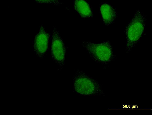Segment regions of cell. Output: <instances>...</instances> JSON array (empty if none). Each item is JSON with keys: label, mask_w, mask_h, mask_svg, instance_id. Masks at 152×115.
I'll return each mask as SVG.
<instances>
[{"label": "cell", "mask_w": 152, "mask_h": 115, "mask_svg": "<svg viewBox=\"0 0 152 115\" xmlns=\"http://www.w3.org/2000/svg\"><path fill=\"white\" fill-rule=\"evenodd\" d=\"M66 49L59 31L54 27L51 35V55L59 64L63 65L66 54Z\"/></svg>", "instance_id": "277c9868"}, {"label": "cell", "mask_w": 152, "mask_h": 115, "mask_svg": "<svg viewBox=\"0 0 152 115\" xmlns=\"http://www.w3.org/2000/svg\"><path fill=\"white\" fill-rule=\"evenodd\" d=\"M74 87L80 93L86 94L100 92L101 89L98 83L82 72H79L74 79Z\"/></svg>", "instance_id": "3957f363"}, {"label": "cell", "mask_w": 152, "mask_h": 115, "mask_svg": "<svg viewBox=\"0 0 152 115\" xmlns=\"http://www.w3.org/2000/svg\"><path fill=\"white\" fill-rule=\"evenodd\" d=\"M100 10L103 21L105 25H108L114 22L117 13L112 6L108 3H103L100 6Z\"/></svg>", "instance_id": "8992f818"}, {"label": "cell", "mask_w": 152, "mask_h": 115, "mask_svg": "<svg viewBox=\"0 0 152 115\" xmlns=\"http://www.w3.org/2000/svg\"><path fill=\"white\" fill-rule=\"evenodd\" d=\"M37 3L40 4H50L57 5L61 3L58 0H35Z\"/></svg>", "instance_id": "ba28073f"}, {"label": "cell", "mask_w": 152, "mask_h": 115, "mask_svg": "<svg viewBox=\"0 0 152 115\" xmlns=\"http://www.w3.org/2000/svg\"><path fill=\"white\" fill-rule=\"evenodd\" d=\"M74 7L75 11L83 18H90L93 16V12L89 4L85 1H75Z\"/></svg>", "instance_id": "52a82bcc"}, {"label": "cell", "mask_w": 152, "mask_h": 115, "mask_svg": "<svg viewBox=\"0 0 152 115\" xmlns=\"http://www.w3.org/2000/svg\"><path fill=\"white\" fill-rule=\"evenodd\" d=\"M146 20L144 14L137 10L125 27L124 31L127 52L130 51L140 39L144 30Z\"/></svg>", "instance_id": "6da1fadb"}, {"label": "cell", "mask_w": 152, "mask_h": 115, "mask_svg": "<svg viewBox=\"0 0 152 115\" xmlns=\"http://www.w3.org/2000/svg\"><path fill=\"white\" fill-rule=\"evenodd\" d=\"M50 35L41 25L38 33L35 35L33 45L35 53L39 57H43L48 49Z\"/></svg>", "instance_id": "5b68a950"}, {"label": "cell", "mask_w": 152, "mask_h": 115, "mask_svg": "<svg viewBox=\"0 0 152 115\" xmlns=\"http://www.w3.org/2000/svg\"><path fill=\"white\" fill-rule=\"evenodd\" d=\"M81 44L88 52L90 56L97 62L106 64L110 62L113 58L112 46L109 41L94 43L83 41Z\"/></svg>", "instance_id": "7a4b0ae2"}]
</instances>
